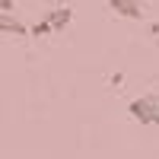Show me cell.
<instances>
[{
  "mask_svg": "<svg viewBox=\"0 0 159 159\" xmlns=\"http://www.w3.org/2000/svg\"><path fill=\"white\" fill-rule=\"evenodd\" d=\"M45 16L51 19V25H54V32H64V29L70 25V19H73V10H70V7H57V10L45 13Z\"/></svg>",
  "mask_w": 159,
  "mask_h": 159,
  "instance_id": "3957f363",
  "label": "cell"
},
{
  "mask_svg": "<svg viewBox=\"0 0 159 159\" xmlns=\"http://www.w3.org/2000/svg\"><path fill=\"white\" fill-rule=\"evenodd\" d=\"M0 29H3L7 35H16V38H22V35H29V32H32V29H25L19 19H13L10 13H0Z\"/></svg>",
  "mask_w": 159,
  "mask_h": 159,
  "instance_id": "277c9868",
  "label": "cell"
},
{
  "mask_svg": "<svg viewBox=\"0 0 159 159\" xmlns=\"http://www.w3.org/2000/svg\"><path fill=\"white\" fill-rule=\"evenodd\" d=\"M156 124H159V108H156Z\"/></svg>",
  "mask_w": 159,
  "mask_h": 159,
  "instance_id": "9c48e42d",
  "label": "cell"
},
{
  "mask_svg": "<svg viewBox=\"0 0 159 159\" xmlns=\"http://www.w3.org/2000/svg\"><path fill=\"white\" fill-rule=\"evenodd\" d=\"M156 108H159V96L156 92H150V96H140L127 105L130 118H134L137 124H156Z\"/></svg>",
  "mask_w": 159,
  "mask_h": 159,
  "instance_id": "6da1fadb",
  "label": "cell"
},
{
  "mask_svg": "<svg viewBox=\"0 0 159 159\" xmlns=\"http://www.w3.org/2000/svg\"><path fill=\"white\" fill-rule=\"evenodd\" d=\"M108 83H111V86H121V83H124V73H111Z\"/></svg>",
  "mask_w": 159,
  "mask_h": 159,
  "instance_id": "52a82bcc",
  "label": "cell"
},
{
  "mask_svg": "<svg viewBox=\"0 0 159 159\" xmlns=\"http://www.w3.org/2000/svg\"><path fill=\"white\" fill-rule=\"evenodd\" d=\"M150 32H153V35H159V22H153V25H150Z\"/></svg>",
  "mask_w": 159,
  "mask_h": 159,
  "instance_id": "ba28073f",
  "label": "cell"
},
{
  "mask_svg": "<svg viewBox=\"0 0 159 159\" xmlns=\"http://www.w3.org/2000/svg\"><path fill=\"white\" fill-rule=\"evenodd\" d=\"M108 7L118 13V16H127V19H140L143 16V7L137 0H108Z\"/></svg>",
  "mask_w": 159,
  "mask_h": 159,
  "instance_id": "7a4b0ae2",
  "label": "cell"
},
{
  "mask_svg": "<svg viewBox=\"0 0 159 159\" xmlns=\"http://www.w3.org/2000/svg\"><path fill=\"white\" fill-rule=\"evenodd\" d=\"M48 32H54V25H51V19H48V16H42V19L32 25V35H35V38H42V35H48Z\"/></svg>",
  "mask_w": 159,
  "mask_h": 159,
  "instance_id": "5b68a950",
  "label": "cell"
},
{
  "mask_svg": "<svg viewBox=\"0 0 159 159\" xmlns=\"http://www.w3.org/2000/svg\"><path fill=\"white\" fill-rule=\"evenodd\" d=\"M13 3H16V0H0V10H3V13H13Z\"/></svg>",
  "mask_w": 159,
  "mask_h": 159,
  "instance_id": "8992f818",
  "label": "cell"
}]
</instances>
